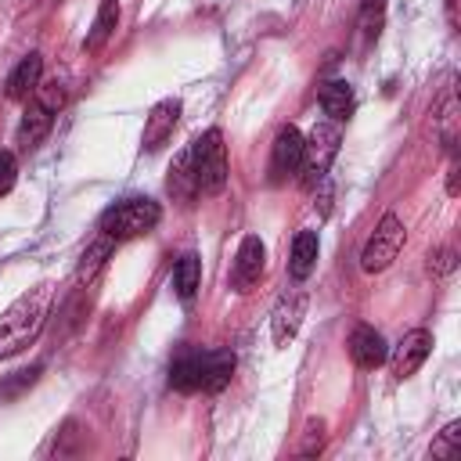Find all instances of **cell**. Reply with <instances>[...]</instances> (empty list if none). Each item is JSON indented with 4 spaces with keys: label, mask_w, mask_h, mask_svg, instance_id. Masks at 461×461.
Listing matches in <instances>:
<instances>
[{
    "label": "cell",
    "mask_w": 461,
    "mask_h": 461,
    "mask_svg": "<svg viewBox=\"0 0 461 461\" xmlns=\"http://www.w3.org/2000/svg\"><path fill=\"white\" fill-rule=\"evenodd\" d=\"M299 162H303V133H299L295 126H285V130L274 137L270 176H274V180H285V176L299 173Z\"/></svg>",
    "instance_id": "11"
},
{
    "label": "cell",
    "mask_w": 461,
    "mask_h": 461,
    "mask_svg": "<svg viewBox=\"0 0 461 461\" xmlns=\"http://www.w3.org/2000/svg\"><path fill=\"white\" fill-rule=\"evenodd\" d=\"M457 454H461V421H450V425L432 439V457L450 461V457H457Z\"/></svg>",
    "instance_id": "23"
},
{
    "label": "cell",
    "mask_w": 461,
    "mask_h": 461,
    "mask_svg": "<svg viewBox=\"0 0 461 461\" xmlns=\"http://www.w3.org/2000/svg\"><path fill=\"white\" fill-rule=\"evenodd\" d=\"M14 180H18V158L11 151H0V198L14 187Z\"/></svg>",
    "instance_id": "27"
},
{
    "label": "cell",
    "mask_w": 461,
    "mask_h": 461,
    "mask_svg": "<svg viewBox=\"0 0 461 461\" xmlns=\"http://www.w3.org/2000/svg\"><path fill=\"white\" fill-rule=\"evenodd\" d=\"M317 101H321L324 115L335 119V122H346V119L353 115V90H349L346 79H331V83H324V86L317 90Z\"/></svg>",
    "instance_id": "17"
},
{
    "label": "cell",
    "mask_w": 461,
    "mask_h": 461,
    "mask_svg": "<svg viewBox=\"0 0 461 461\" xmlns=\"http://www.w3.org/2000/svg\"><path fill=\"white\" fill-rule=\"evenodd\" d=\"M115 245H119V241H115L112 234H104V230H101V234H97V238H94V241L83 249L79 267H76V281H79V285L94 281V277H97V270H101V267L108 263V256L115 252Z\"/></svg>",
    "instance_id": "16"
},
{
    "label": "cell",
    "mask_w": 461,
    "mask_h": 461,
    "mask_svg": "<svg viewBox=\"0 0 461 461\" xmlns=\"http://www.w3.org/2000/svg\"><path fill=\"white\" fill-rule=\"evenodd\" d=\"M162 220V209L155 198H122L101 216V230L112 234L115 241H130L140 234H151Z\"/></svg>",
    "instance_id": "2"
},
{
    "label": "cell",
    "mask_w": 461,
    "mask_h": 461,
    "mask_svg": "<svg viewBox=\"0 0 461 461\" xmlns=\"http://www.w3.org/2000/svg\"><path fill=\"white\" fill-rule=\"evenodd\" d=\"M303 313H306V292H303L299 281H295V288H288V292L277 299V306H274V321H270L274 346H288V342L295 339V331H299V324H303Z\"/></svg>",
    "instance_id": "7"
},
{
    "label": "cell",
    "mask_w": 461,
    "mask_h": 461,
    "mask_svg": "<svg viewBox=\"0 0 461 461\" xmlns=\"http://www.w3.org/2000/svg\"><path fill=\"white\" fill-rule=\"evenodd\" d=\"M429 349H432V335H429L425 328H414V331H407V335L396 342L393 357H385V360L393 364V375L403 382V378H411V375L425 364Z\"/></svg>",
    "instance_id": "8"
},
{
    "label": "cell",
    "mask_w": 461,
    "mask_h": 461,
    "mask_svg": "<svg viewBox=\"0 0 461 461\" xmlns=\"http://www.w3.org/2000/svg\"><path fill=\"white\" fill-rule=\"evenodd\" d=\"M429 270H432V274H450V270H454V252H450V249L432 252V256H429Z\"/></svg>",
    "instance_id": "28"
},
{
    "label": "cell",
    "mask_w": 461,
    "mask_h": 461,
    "mask_svg": "<svg viewBox=\"0 0 461 461\" xmlns=\"http://www.w3.org/2000/svg\"><path fill=\"white\" fill-rule=\"evenodd\" d=\"M263 267H267V249L256 234H245L238 252H234V263H230V288L234 292H252L263 277Z\"/></svg>",
    "instance_id": "6"
},
{
    "label": "cell",
    "mask_w": 461,
    "mask_h": 461,
    "mask_svg": "<svg viewBox=\"0 0 461 461\" xmlns=\"http://www.w3.org/2000/svg\"><path fill=\"white\" fill-rule=\"evenodd\" d=\"M50 299H54V285H50V281H40L36 288L22 292V295L0 313V360L14 357V353H22L25 346L36 342V335H40L43 324H47Z\"/></svg>",
    "instance_id": "1"
},
{
    "label": "cell",
    "mask_w": 461,
    "mask_h": 461,
    "mask_svg": "<svg viewBox=\"0 0 461 461\" xmlns=\"http://www.w3.org/2000/svg\"><path fill=\"white\" fill-rule=\"evenodd\" d=\"M385 22V0H360V32L375 40Z\"/></svg>",
    "instance_id": "24"
},
{
    "label": "cell",
    "mask_w": 461,
    "mask_h": 461,
    "mask_svg": "<svg viewBox=\"0 0 461 461\" xmlns=\"http://www.w3.org/2000/svg\"><path fill=\"white\" fill-rule=\"evenodd\" d=\"M191 166H194V187L198 194H220L227 184V144L223 133L212 126L198 140H191Z\"/></svg>",
    "instance_id": "3"
},
{
    "label": "cell",
    "mask_w": 461,
    "mask_h": 461,
    "mask_svg": "<svg viewBox=\"0 0 461 461\" xmlns=\"http://www.w3.org/2000/svg\"><path fill=\"white\" fill-rule=\"evenodd\" d=\"M40 364H32V367H22V371H11V375H4L0 378V403H7V400H18L29 385H36V378H40Z\"/></svg>",
    "instance_id": "22"
},
{
    "label": "cell",
    "mask_w": 461,
    "mask_h": 461,
    "mask_svg": "<svg viewBox=\"0 0 461 461\" xmlns=\"http://www.w3.org/2000/svg\"><path fill=\"white\" fill-rule=\"evenodd\" d=\"M169 389L198 393L202 389V349H184L169 364Z\"/></svg>",
    "instance_id": "12"
},
{
    "label": "cell",
    "mask_w": 461,
    "mask_h": 461,
    "mask_svg": "<svg viewBox=\"0 0 461 461\" xmlns=\"http://www.w3.org/2000/svg\"><path fill=\"white\" fill-rule=\"evenodd\" d=\"M447 191H450V194H457V166L450 169V180H447Z\"/></svg>",
    "instance_id": "30"
},
{
    "label": "cell",
    "mask_w": 461,
    "mask_h": 461,
    "mask_svg": "<svg viewBox=\"0 0 461 461\" xmlns=\"http://www.w3.org/2000/svg\"><path fill=\"white\" fill-rule=\"evenodd\" d=\"M339 144H342V130H339L335 119L313 122L310 137H303V162H299L306 187H313V184H321L328 176V166L339 155Z\"/></svg>",
    "instance_id": "4"
},
{
    "label": "cell",
    "mask_w": 461,
    "mask_h": 461,
    "mask_svg": "<svg viewBox=\"0 0 461 461\" xmlns=\"http://www.w3.org/2000/svg\"><path fill=\"white\" fill-rule=\"evenodd\" d=\"M447 25L457 29V0H447Z\"/></svg>",
    "instance_id": "29"
},
{
    "label": "cell",
    "mask_w": 461,
    "mask_h": 461,
    "mask_svg": "<svg viewBox=\"0 0 461 461\" xmlns=\"http://www.w3.org/2000/svg\"><path fill=\"white\" fill-rule=\"evenodd\" d=\"M40 76H43V58L32 50V54H25V58L14 65V72L7 76V97H11V101L29 97V94L36 90Z\"/></svg>",
    "instance_id": "15"
},
{
    "label": "cell",
    "mask_w": 461,
    "mask_h": 461,
    "mask_svg": "<svg viewBox=\"0 0 461 461\" xmlns=\"http://www.w3.org/2000/svg\"><path fill=\"white\" fill-rule=\"evenodd\" d=\"M176 119H180V101L176 97H162L151 112H148V119H144V133H140V148L144 151H158L169 137H173V130H176Z\"/></svg>",
    "instance_id": "9"
},
{
    "label": "cell",
    "mask_w": 461,
    "mask_h": 461,
    "mask_svg": "<svg viewBox=\"0 0 461 461\" xmlns=\"http://www.w3.org/2000/svg\"><path fill=\"white\" fill-rule=\"evenodd\" d=\"M349 357H353V364H357V367L375 371L378 364H385L389 346H385L382 331H375L371 324H357V328L349 331Z\"/></svg>",
    "instance_id": "10"
},
{
    "label": "cell",
    "mask_w": 461,
    "mask_h": 461,
    "mask_svg": "<svg viewBox=\"0 0 461 461\" xmlns=\"http://www.w3.org/2000/svg\"><path fill=\"white\" fill-rule=\"evenodd\" d=\"M115 25H119V0H101V4H97V18H94V25H90V32H86V40H83V50L97 54V50L112 40Z\"/></svg>",
    "instance_id": "19"
},
{
    "label": "cell",
    "mask_w": 461,
    "mask_h": 461,
    "mask_svg": "<svg viewBox=\"0 0 461 461\" xmlns=\"http://www.w3.org/2000/svg\"><path fill=\"white\" fill-rule=\"evenodd\" d=\"M54 115H58V112H50L47 104H40V101L32 97V101H29V108H25V115H22V122H18V144H22V148L40 144V140L50 133Z\"/></svg>",
    "instance_id": "13"
},
{
    "label": "cell",
    "mask_w": 461,
    "mask_h": 461,
    "mask_svg": "<svg viewBox=\"0 0 461 461\" xmlns=\"http://www.w3.org/2000/svg\"><path fill=\"white\" fill-rule=\"evenodd\" d=\"M317 234L313 230H299L295 238H292V256H288V274H292V281H306L310 277V270L317 267Z\"/></svg>",
    "instance_id": "18"
},
{
    "label": "cell",
    "mask_w": 461,
    "mask_h": 461,
    "mask_svg": "<svg viewBox=\"0 0 461 461\" xmlns=\"http://www.w3.org/2000/svg\"><path fill=\"white\" fill-rule=\"evenodd\" d=\"M234 375V353L230 349H209L202 353V393H220Z\"/></svg>",
    "instance_id": "14"
},
{
    "label": "cell",
    "mask_w": 461,
    "mask_h": 461,
    "mask_svg": "<svg viewBox=\"0 0 461 461\" xmlns=\"http://www.w3.org/2000/svg\"><path fill=\"white\" fill-rule=\"evenodd\" d=\"M403 238H407L403 220H400L396 212H385L382 223L375 227V234L367 238L364 252H360V270H364V274H382V270L400 256Z\"/></svg>",
    "instance_id": "5"
},
{
    "label": "cell",
    "mask_w": 461,
    "mask_h": 461,
    "mask_svg": "<svg viewBox=\"0 0 461 461\" xmlns=\"http://www.w3.org/2000/svg\"><path fill=\"white\" fill-rule=\"evenodd\" d=\"M198 281H202V263H198V256H194V252L180 256V259L173 263V288H176V295H180L184 303L194 299Z\"/></svg>",
    "instance_id": "21"
},
{
    "label": "cell",
    "mask_w": 461,
    "mask_h": 461,
    "mask_svg": "<svg viewBox=\"0 0 461 461\" xmlns=\"http://www.w3.org/2000/svg\"><path fill=\"white\" fill-rule=\"evenodd\" d=\"M321 443H324V421H321V418H313V421H306V439H303L299 454H303V457H310V454H317V450H321Z\"/></svg>",
    "instance_id": "26"
},
{
    "label": "cell",
    "mask_w": 461,
    "mask_h": 461,
    "mask_svg": "<svg viewBox=\"0 0 461 461\" xmlns=\"http://www.w3.org/2000/svg\"><path fill=\"white\" fill-rule=\"evenodd\" d=\"M32 97H36L40 104H47L50 112H58V108L65 104V86H61L58 79H50V83H36V90H32Z\"/></svg>",
    "instance_id": "25"
},
{
    "label": "cell",
    "mask_w": 461,
    "mask_h": 461,
    "mask_svg": "<svg viewBox=\"0 0 461 461\" xmlns=\"http://www.w3.org/2000/svg\"><path fill=\"white\" fill-rule=\"evenodd\" d=\"M166 187H169V194H173L176 202H191V198L198 194V187H194V166H191V148H184V151L173 158Z\"/></svg>",
    "instance_id": "20"
}]
</instances>
